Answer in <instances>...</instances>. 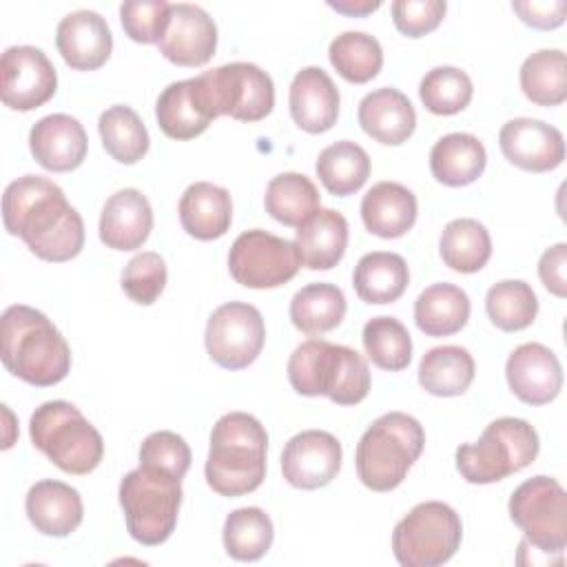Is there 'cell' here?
<instances>
[{"label": "cell", "mask_w": 567, "mask_h": 567, "mask_svg": "<svg viewBox=\"0 0 567 567\" xmlns=\"http://www.w3.org/2000/svg\"><path fill=\"white\" fill-rule=\"evenodd\" d=\"M567 244L560 241L551 248H547L540 259H538V277L543 286L556 295V297H567Z\"/></svg>", "instance_id": "48"}, {"label": "cell", "mask_w": 567, "mask_h": 567, "mask_svg": "<svg viewBox=\"0 0 567 567\" xmlns=\"http://www.w3.org/2000/svg\"><path fill=\"white\" fill-rule=\"evenodd\" d=\"M328 7L330 9H334V11H339V13H346V16H368V13H372V11H377L379 7H381V2L377 0V2H368V0H361V2H328Z\"/></svg>", "instance_id": "50"}, {"label": "cell", "mask_w": 567, "mask_h": 567, "mask_svg": "<svg viewBox=\"0 0 567 567\" xmlns=\"http://www.w3.org/2000/svg\"><path fill=\"white\" fill-rule=\"evenodd\" d=\"M286 370L297 394L328 396L337 405H357L370 392V368L363 354L326 339L297 346Z\"/></svg>", "instance_id": "4"}, {"label": "cell", "mask_w": 567, "mask_h": 567, "mask_svg": "<svg viewBox=\"0 0 567 567\" xmlns=\"http://www.w3.org/2000/svg\"><path fill=\"white\" fill-rule=\"evenodd\" d=\"M357 117L365 135L385 146L403 144L416 128V111L412 102L392 86L370 91L359 102Z\"/></svg>", "instance_id": "25"}, {"label": "cell", "mask_w": 567, "mask_h": 567, "mask_svg": "<svg viewBox=\"0 0 567 567\" xmlns=\"http://www.w3.org/2000/svg\"><path fill=\"white\" fill-rule=\"evenodd\" d=\"M275 538V527L270 516L261 507H239L233 509L221 529L224 549L230 558L241 563L259 560L268 554Z\"/></svg>", "instance_id": "38"}, {"label": "cell", "mask_w": 567, "mask_h": 567, "mask_svg": "<svg viewBox=\"0 0 567 567\" xmlns=\"http://www.w3.org/2000/svg\"><path fill=\"white\" fill-rule=\"evenodd\" d=\"M485 310L498 330L518 332L534 323L538 315V297L527 281L505 279L487 290Z\"/></svg>", "instance_id": "41"}, {"label": "cell", "mask_w": 567, "mask_h": 567, "mask_svg": "<svg viewBox=\"0 0 567 567\" xmlns=\"http://www.w3.org/2000/svg\"><path fill=\"white\" fill-rule=\"evenodd\" d=\"M117 496L133 540L146 547L168 540L182 505V478L177 474L140 463L120 481Z\"/></svg>", "instance_id": "6"}, {"label": "cell", "mask_w": 567, "mask_h": 567, "mask_svg": "<svg viewBox=\"0 0 567 567\" xmlns=\"http://www.w3.org/2000/svg\"><path fill=\"white\" fill-rule=\"evenodd\" d=\"M29 436L33 447L66 474H89L104 456L102 434L69 401L38 405L29 421Z\"/></svg>", "instance_id": "7"}, {"label": "cell", "mask_w": 567, "mask_h": 567, "mask_svg": "<svg viewBox=\"0 0 567 567\" xmlns=\"http://www.w3.org/2000/svg\"><path fill=\"white\" fill-rule=\"evenodd\" d=\"M153 230V208L137 188L113 193L100 215V241L113 250H137Z\"/></svg>", "instance_id": "23"}, {"label": "cell", "mask_w": 567, "mask_h": 567, "mask_svg": "<svg viewBox=\"0 0 567 567\" xmlns=\"http://www.w3.org/2000/svg\"><path fill=\"white\" fill-rule=\"evenodd\" d=\"M155 117L162 133L171 140H193L217 120L206 104L197 78L168 84L157 97Z\"/></svg>", "instance_id": "24"}, {"label": "cell", "mask_w": 567, "mask_h": 567, "mask_svg": "<svg viewBox=\"0 0 567 567\" xmlns=\"http://www.w3.org/2000/svg\"><path fill=\"white\" fill-rule=\"evenodd\" d=\"M410 284V270L401 255L374 250L363 255L352 275V286L363 303H392L401 299Z\"/></svg>", "instance_id": "30"}, {"label": "cell", "mask_w": 567, "mask_h": 567, "mask_svg": "<svg viewBox=\"0 0 567 567\" xmlns=\"http://www.w3.org/2000/svg\"><path fill=\"white\" fill-rule=\"evenodd\" d=\"M348 303L334 284H308L301 290H297L290 299V321L292 326L308 334V337H321L330 330H334L343 317H346Z\"/></svg>", "instance_id": "32"}, {"label": "cell", "mask_w": 567, "mask_h": 567, "mask_svg": "<svg viewBox=\"0 0 567 567\" xmlns=\"http://www.w3.org/2000/svg\"><path fill=\"white\" fill-rule=\"evenodd\" d=\"M288 106L301 131L326 133L339 117V89L321 66H303L292 78Z\"/></svg>", "instance_id": "21"}, {"label": "cell", "mask_w": 567, "mask_h": 567, "mask_svg": "<svg viewBox=\"0 0 567 567\" xmlns=\"http://www.w3.org/2000/svg\"><path fill=\"white\" fill-rule=\"evenodd\" d=\"M0 357L20 381L49 388L71 370V348L51 319L24 303L9 306L0 317Z\"/></svg>", "instance_id": "2"}, {"label": "cell", "mask_w": 567, "mask_h": 567, "mask_svg": "<svg viewBox=\"0 0 567 567\" xmlns=\"http://www.w3.org/2000/svg\"><path fill=\"white\" fill-rule=\"evenodd\" d=\"M416 197L399 182H379L361 199V219L368 233L396 239L403 237L416 221Z\"/></svg>", "instance_id": "27"}, {"label": "cell", "mask_w": 567, "mask_h": 567, "mask_svg": "<svg viewBox=\"0 0 567 567\" xmlns=\"http://www.w3.org/2000/svg\"><path fill=\"white\" fill-rule=\"evenodd\" d=\"M55 47L71 69L95 71L111 58L113 33L97 11L80 9L60 20Z\"/></svg>", "instance_id": "20"}, {"label": "cell", "mask_w": 567, "mask_h": 567, "mask_svg": "<svg viewBox=\"0 0 567 567\" xmlns=\"http://www.w3.org/2000/svg\"><path fill=\"white\" fill-rule=\"evenodd\" d=\"M509 390L527 405H545L563 390V365L554 350L529 341L512 350L505 363Z\"/></svg>", "instance_id": "18"}, {"label": "cell", "mask_w": 567, "mask_h": 567, "mask_svg": "<svg viewBox=\"0 0 567 567\" xmlns=\"http://www.w3.org/2000/svg\"><path fill=\"white\" fill-rule=\"evenodd\" d=\"M197 84L215 117L259 122L275 106L272 78L250 62H230L197 75Z\"/></svg>", "instance_id": "11"}, {"label": "cell", "mask_w": 567, "mask_h": 567, "mask_svg": "<svg viewBox=\"0 0 567 567\" xmlns=\"http://www.w3.org/2000/svg\"><path fill=\"white\" fill-rule=\"evenodd\" d=\"M315 171L328 193L348 197L368 182L370 157L357 142L341 140L319 153Z\"/></svg>", "instance_id": "36"}, {"label": "cell", "mask_w": 567, "mask_h": 567, "mask_svg": "<svg viewBox=\"0 0 567 567\" xmlns=\"http://www.w3.org/2000/svg\"><path fill=\"white\" fill-rule=\"evenodd\" d=\"M24 509L35 532L53 538H64L75 532L84 518L82 496L75 487L44 478L29 487Z\"/></svg>", "instance_id": "22"}, {"label": "cell", "mask_w": 567, "mask_h": 567, "mask_svg": "<svg viewBox=\"0 0 567 567\" xmlns=\"http://www.w3.org/2000/svg\"><path fill=\"white\" fill-rule=\"evenodd\" d=\"M361 341L368 359L381 370L399 372L412 361V337L394 317H372L363 326Z\"/></svg>", "instance_id": "42"}, {"label": "cell", "mask_w": 567, "mask_h": 567, "mask_svg": "<svg viewBox=\"0 0 567 567\" xmlns=\"http://www.w3.org/2000/svg\"><path fill=\"white\" fill-rule=\"evenodd\" d=\"M470 297L454 284H432L414 301V323L427 337H450L470 319Z\"/></svg>", "instance_id": "31"}, {"label": "cell", "mask_w": 567, "mask_h": 567, "mask_svg": "<svg viewBox=\"0 0 567 567\" xmlns=\"http://www.w3.org/2000/svg\"><path fill=\"white\" fill-rule=\"evenodd\" d=\"M266 427L248 412H228L217 419L210 432L206 458V483L219 496H244L266 478Z\"/></svg>", "instance_id": "3"}, {"label": "cell", "mask_w": 567, "mask_h": 567, "mask_svg": "<svg viewBox=\"0 0 567 567\" xmlns=\"http://www.w3.org/2000/svg\"><path fill=\"white\" fill-rule=\"evenodd\" d=\"M29 148L42 168L51 173H69L86 159L89 137L80 120L66 113H53L31 126Z\"/></svg>", "instance_id": "19"}, {"label": "cell", "mask_w": 567, "mask_h": 567, "mask_svg": "<svg viewBox=\"0 0 567 567\" xmlns=\"http://www.w3.org/2000/svg\"><path fill=\"white\" fill-rule=\"evenodd\" d=\"M266 326L261 312L244 301H228L213 310L204 343L208 357L226 370L248 368L264 348Z\"/></svg>", "instance_id": "13"}, {"label": "cell", "mask_w": 567, "mask_h": 567, "mask_svg": "<svg viewBox=\"0 0 567 567\" xmlns=\"http://www.w3.org/2000/svg\"><path fill=\"white\" fill-rule=\"evenodd\" d=\"M487 166L483 142L472 133H447L430 151V171L443 186H467Z\"/></svg>", "instance_id": "29"}, {"label": "cell", "mask_w": 567, "mask_h": 567, "mask_svg": "<svg viewBox=\"0 0 567 567\" xmlns=\"http://www.w3.org/2000/svg\"><path fill=\"white\" fill-rule=\"evenodd\" d=\"M498 146L509 164L529 173L554 171L565 159L563 133L543 120L514 117L505 122Z\"/></svg>", "instance_id": "16"}, {"label": "cell", "mask_w": 567, "mask_h": 567, "mask_svg": "<svg viewBox=\"0 0 567 567\" xmlns=\"http://www.w3.org/2000/svg\"><path fill=\"white\" fill-rule=\"evenodd\" d=\"M330 64L352 84H365L379 75L383 66V49L379 40L363 31H343L328 47Z\"/></svg>", "instance_id": "40"}, {"label": "cell", "mask_w": 567, "mask_h": 567, "mask_svg": "<svg viewBox=\"0 0 567 567\" xmlns=\"http://www.w3.org/2000/svg\"><path fill=\"white\" fill-rule=\"evenodd\" d=\"M525 97L538 106H558L567 100V58L560 49H540L525 58L520 73Z\"/></svg>", "instance_id": "37"}, {"label": "cell", "mask_w": 567, "mask_h": 567, "mask_svg": "<svg viewBox=\"0 0 567 567\" xmlns=\"http://www.w3.org/2000/svg\"><path fill=\"white\" fill-rule=\"evenodd\" d=\"M439 252L447 268L472 275L489 261L492 237L478 219L458 217L443 228L439 239Z\"/></svg>", "instance_id": "35"}, {"label": "cell", "mask_w": 567, "mask_h": 567, "mask_svg": "<svg viewBox=\"0 0 567 567\" xmlns=\"http://www.w3.org/2000/svg\"><path fill=\"white\" fill-rule=\"evenodd\" d=\"M157 47L177 66H204L217 49L215 20L197 4H171L168 27Z\"/></svg>", "instance_id": "17"}, {"label": "cell", "mask_w": 567, "mask_h": 567, "mask_svg": "<svg viewBox=\"0 0 567 567\" xmlns=\"http://www.w3.org/2000/svg\"><path fill=\"white\" fill-rule=\"evenodd\" d=\"M97 131L104 151L120 164H137L148 153V131L140 115L126 104L109 106L97 120Z\"/></svg>", "instance_id": "39"}, {"label": "cell", "mask_w": 567, "mask_h": 567, "mask_svg": "<svg viewBox=\"0 0 567 567\" xmlns=\"http://www.w3.org/2000/svg\"><path fill=\"white\" fill-rule=\"evenodd\" d=\"M166 264L162 255L144 250L135 255L122 270V290L140 306H151L159 299L166 288Z\"/></svg>", "instance_id": "44"}, {"label": "cell", "mask_w": 567, "mask_h": 567, "mask_svg": "<svg viewBox=\"0 0 567 567\" xmlns=\"http://www.w3.org/2000/svg\"><path fill=\"white\" fill-rule=\"evenodd\" d=\"M299 268L301 259L295 244L261 228L241 233L228 252L230 277L244 288H279L288 284Z\"/></svg>", "instance_id": "12"}, {"label": "cell", "mask_w": 567, "mask_h": 567, "mask_svg": "<svg viewBox=\"0 0 567 567\" xmlns=\"http://www.w3.org/2000/svg\"><path fill=\"white\" fill-rule=\"evenodd\" d=\"M425 445L423 425L405 412L381 414L361 434L354 452L357 476L372 492L399 487Z\"/></svg>", "instance_id": "5"}, {"label": "cell", "mask_w": 567, "mask_h": 567, "mask_svg": "<svg viewBox=\"0 0 567 567\" xmlns=\"http://www.w3.org/2000/svg\"><path fill=\"white\" fill-rule=\"evenodd\" d=\"M474 374V359L461 346L432 348L419 363V383L434 396H461L472 385Z\"/></svg>", "instance_id": "33"}, {"label": "cell", "mask_w": 567, "mask_h": 567, "mask_svg": "<svg viewBox=\"0 0 567 567\" xmlns=\"http://www.w3.org/2000/svg\"><path fill=\"white\" fill-rule=\"evenodd\" d=\"M177 213L190 237L199 241L219 239L233 224L230 193L210 182H195L182 193Z\"/></svg>", "instance_id": "26"}, {"label": "cell", "mask_w": 567, "mask_h": 567, "mask_svg": "<svg viewBox=\"0 0 567 567\" xmlns=\"http://www.w3.org/2000/svg\"><path fill=\"white\" fill-rule=\"evenodd\" d=\"M390 9L399 33L423 38L443 22L447 4L443 0H396Z\"/></svg>", "instance_id": "47"}, {"label": "cell", "mask_w": 567, "mask_h": 567, "mask_svg": "<svg viewBox=\"0 0 567 567\" xmlns=\"http://www.w3.org/2000/svg\"><path fill=\"white\" fill-rule=\"evenodd\" d=\"M58 91V73L42 49L9 47L0 60V97L13 111H33Z\"/></svg>", "instance_id": "14"}, {"label": "cell", "mask_w": 567, "mask_h": 567, "mask_svg": "<svg viewBox=\"0 0 567 567\" xmlns=\"http://www.w3.org/2000/svg\"><path fill=\"white\" fill-rule=\"evenodd\" d=\"M140 463L159 465L184 478L190 467V447L179 434L159 430L148 434L140 445Z\"/></svg>", "instance_id": "46"}, {"label": "cell", "mask_w": 567, "mask_h": 567, "mask_svg": "<svg viewBox=\"0 0 567 567\" xmlns=\"http://www.w3.org/2000/svg\"><path fill=\"white\" fill-rule=\"evenodd\" d=\"M507 509L532 549L547 558L549 554L563 556L567 545V494L556 478H527L509 496Z\"/></svg>", "instance_id": "10"}, {"label": "cell", "mask_w": 567, "mask_h": 567, "mask_svg": "<svg viewBox=\"0 0 567 567\" xmlns=\"http://www.w3.org/2000/svg\"><path fill=\"white\" fill-rule=\"evenodd\" d=\"M512 9L518 13V18L534 27V29H556L565 22L567 13V2L565 0H554V2H512Z\"/></svg>", "instance_id": "49"}, {"label": "cell", "mask_w": 567, "mask_h": 567, "mask_svg": "<svg viewBox=\"0 0 567 567\" xmlns=\"http://www.w3.org/2000/svg\"><path fill=\"white\" fill-rule=\"evenodd\" d=\"M341 470V443L326 430L295 434L281 452V472L297 489L326 487Z\"/></svg>", "instance_id": "15"}, {"label": "cell", "mask_w": 567, "mask_h": 567, "mask_svg": "<svg viewBox=\"0 0 567 567\" xmlns=\"http://www.w3.org/2000/svg\"><path fill=\"white\" fill-rule=\"evenodd\" d=\"M538 450V434L525 419L501 416L483 430L476 443L458 445L456 470L467 483L487 485L532 465Z\"/></svg>", "instance_id": "8"}, {"label": "cell", "mask_w": 567, "mask_h": 567, "mask_svg": "<svg viewBox=\"0 0 567 567\" xmlns=\"http://www.w3.org/2000/svg\"><path fill=\"white\" fill-rule=\"evenodd\" d=\"M2 221L9 235L44 261H69L84 246V221L64 190L47 177L22 175L2 195Z\"/></svg>", "instance_id": "1"}, {"label": "cell", "mask_w": 567, "mask_h": 567, "mask_svg": "<svg viewBox=\"0 0 567 567\" xmlns=\"http://www.w3.org/2000/svg\"><path fill=\"white\" fill-rule=\"evenodd\" d=\"M295 248L308 270L334 268L348 248V221L332 208H319L297 228Z\"/></svg>", "instance_id": "28"}, {"label": "cell", "mask_w": 567, "mask_h": 567, "mask_svg": "<svg viewBox=\"0 0 567 567\" xmlns=\"http://www.w3.org/2000/svg\"><path fill=\"white\" fill-rule=\"evenodd\" d=\"M264 206L279 224L299 228L321 208V199L310 177L301 173H279L266 186Z\"/></svg>", "instance_id": "34"}, {"label": "cell", "mask_w": 567, "mask_h": 567, "mask_svg": "<svg viewBox=\"0 0 567 567\" xmlns=\"http://www.w3.org/2000/svg\"><path fill=\"white\" fill-rule=\"evenodd\" d=\"M474 86L465 71L456 66H434L419 84L423 106L434 115H456L472 102Z\"/></svg>", "instance_id": "43"}, {"label": "cell", "mask_w": 567, "mask_h": 567, "mask_svg": "<svg viewBox=\"0 0 567 567\" xmlns=\"http://www.w3.org/2000/svg\"><path fill=\"white\" fill-rule=\"evenodd\" d=\"M463 523L454 507L441 501L414 505L392 532V554L403 567H439L461 547Z\"/></svg>", "instance_id": "9"}, {"label": "cell", "mask_w": 567, "mask_h": 567, "mask_svg": "<svg viewBox=\"0 0 567 567\" xmlns=\"http://www.w3.org/2000/svg\"><path fill=\"white\" fill-rule=\"evenodd\" d=\"M171 2L166 0H126L120 7L124 33L140 44H157L168 27Z\"/></svg>", "instance_id": "45"}]
</instances>
